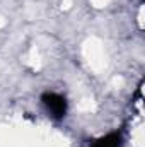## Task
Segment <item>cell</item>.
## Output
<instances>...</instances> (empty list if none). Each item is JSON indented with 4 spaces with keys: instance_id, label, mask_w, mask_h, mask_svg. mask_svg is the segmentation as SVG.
Returning <instances> with one entry per match:
<instances>
[{
    "instance_id": "1",
    "label": "cell",
    "mask_w": 145,
    "mask_h": 147,
    "mask_svg": "<svg viewBox=\"0 0 145 147\" xmlns=\"http://www.w3.org/2000/svg\"><path fill=\"white\" fill-rule=\"evenodd\" d=\"M41 101L46 106V110L50 111L56 120H60V118H63L67 115V99H65V96L56 94V92H44L41 96Z\"/></svg>"
},
{
    "instance_id": "2",
    "label": "cell",
    "mask_w": 145,
    "mask_h": 147,
    "mask_svg": "<svg viewBox=\"0 0 145 147\" xmlns=\"http://www.w3.org/2000/svg\"><path fill=\"white\" fill-rule=\"evenodd\" d=\"M121 142H123L121 132H111L108 135L97 139L91 147H121Z\"/></svg>"
}]
</instances>
